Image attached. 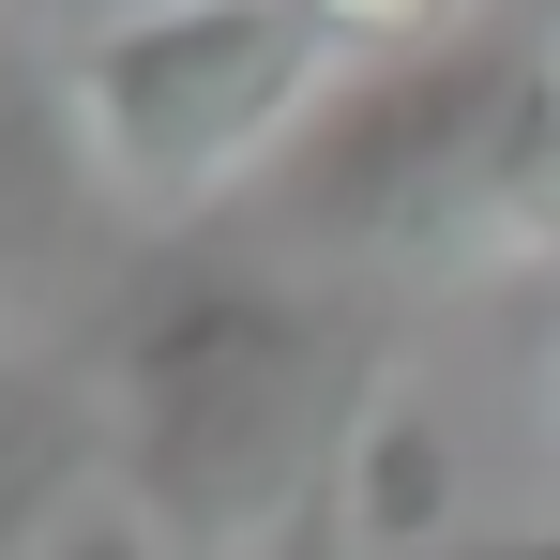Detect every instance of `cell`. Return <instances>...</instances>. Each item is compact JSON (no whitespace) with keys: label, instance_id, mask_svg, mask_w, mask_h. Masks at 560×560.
I'll list each match as a JSON object with an SVG mask.
<instances>
[{"label":"cell","instance_id":"obj_6","mask_svg":"<svg viewBox=\"0 0 560 560\" xmlns=\"http://www.w3.org/2000/svg\"><path fill=\"white\" fill-rule=\"evenodd\" d=\"M424 560H560V515L546 530H455V546H424Z\"/></svg>","mask_w":560,"mask_h":560},{"label":"cell","instance_id":"obj_7","mask_svg":"<svg viewBox=\"0 0 560 560\" xmlns=\"http://www.w3.org/2000/svg\"><path fill=\"white\" fill-rule=\"evenodd\" d=\"M546 212H560V92H546Z\"/></svg>","mask_w":560,"mask_h":560},{"label":"cell","instance_id":"obj_2","mask_svg":"<svg viewBox=\"0 0 560 560\" xmlns=\"http://www.w3.org/2000/svg\"><path fill=\"white\" fill-rule=\"evenodd\" d=\"M334 77L349 46L318 0H137L77 46V121L137 212H212Z\"/></svg>","mask_w":560,"mask_h":560},{"label":"cell","instance_id":"obj_5","mask_svg":"<svg viewBox=\"0 0 560 560\" xmlns=\"http://www.w3.org/2000/svg\"><path fill=\"white\" fill-rule=\"evenodd\" d=\"M46 560H167V530H152L137 500H77V515H61V546H46Z\"/></svg>","mask_w":560,"mask_h":560},{"label":"cell","instance_id":"obj_4","mask_svg":"<svg viewBox=\"0 0 560 560\" xmlns=\"http://www.w3.org/2000/svg\"><path fill=\"white\" fill-rule=\"evenodd\" d=\"M318 15H334L349 61H424V46H455V0H318Z\"/></svg>","mask_w":560,"mask_h":560},{"label":"cell","instance_id":"obj_1","mask_svg":"<svg viewBox=\"0 0 560 560\" xmlns=\"http://www.w3.org/2000/svg\"><path fill=\"white\" fill-rule=\"evenodd\" d=\"M378 378L364 349L288 303V288H183L121 334V485L167 560H258L273 530H303L334 485H349V440H364Z\"/></svg>","mask_w":560,"mask_h":560},{"label":"cell","instance_id":"obj_3","mask_svg":"<svg viewBox=\"0 0 560 560\" xmlns=\"http://www.w3.org/2000/svg\"><path fill=\"white\" fill-rule=\"evenodd\" d=\"M546 92L560 61L469 31V46H424L349 92V121L303 152V228L318 243H364V258H409V243H485L515 212H546Z\"/></svg>","mask_w":560,"mask_h":560}]
</instances>
